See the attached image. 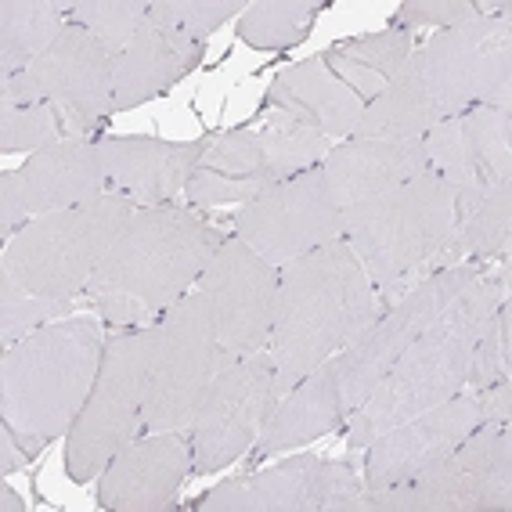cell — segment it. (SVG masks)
I'll return each instance as SVG.
<instances>
[{
    "mask_svg": "<svg viewBox=\"0 0 512 512\" xmlns=\"http://www.w3.org/2000/svg\"><path fill=\"white\" fill-rule=\"evenodd\" d=\"M228 231L192 206H145L119 228L87 282V303L109 329L159 325L199 285Z\"/></svg>",
    "mask_w": 512,
    "mask_h": 512,
    "instance_id": "6da1fadb",
    "label": "cell"
},
{
    "mask_svg": "<svg viewBox=\"0 0 512 512\" xmlns=\"http://www.w3.org/2000/svg\"><path fill=\"white\" fill-rule=\"evenodd\" d=\"M509 300V253L502 256V267L494 275L484 267L466 289L444 307L430 329L408 343L394 368L383 375L368 401L343 422L347 448L365 451L379 433L394 430L415 415L430 412L451 397L466 394V375L473 361V347L480 332L494 321V311Z\"/></svg>",
    "mask_w": 512,
    "mask_h": 512,
    "instance_id": "7a4b0ae2",
    "label": "cell"
},
{
    "mask_svg": "<svg viewBox=\"0 0 512 512\" xmlns=\"http://www.w3.org/2000/svg\"><path fill=\"white\" fill-rule=\"evenodd\" d=\"M383 307L386 303L343 238L285 267L267 347L275 361L278 397L339 350H347Z\"/></svg>",
    "mask_w": 512,
    "mask_h": 512,
    "instance_id": "3957f363",
    "label": "cell"
},
{
    "mask_svg": "<svg viewBox=\"0 0 512 512\" xmlns=\"http://www.w3.org/2000/svg\"><path fill=\"white\" fill-rule=\"evenodd\" d=\"M105 354V329L94 314H69L22 336L0 361V422L40 451L65 437L87 404Z\"/></svg>",
    "mask_w": 512,
    "mask_h": 512,
    "instance_id": "277c9868",
    "label": "cell"
},
{
    "mask_svg": "<svg viewBox=\"0 0 512 512\" xmlns=\"http://www.w3.org/2000/svg\"><path fill=\"white\" fill-rule=\"evenodd\" d=\"M343 242L383 303L419 278L455 267V195L433 170L379 199L343 210Z\"/></svg>",
    "mask_w": 512,
    "mask_h": 512,
    "instance_id": "5b68a950",
    "label": "cell"
},
{
    "mask_svg": "<svg viewBox=\"0 0 512 512\" xmlns=\"http://www.w3.org/2000/svg\"><path fill=\"white\" fill-rule=\"evenodd\" d=\"M134 210L138 206L127 195L105 192L73 210L33 217L0 249V303L22 296H44V300L83 296L105 249L134 217Z\"/></svg>",
    "mask_w": 512,
    "mask_h": 512,
    "instance_id": "8992f818",
    "label": "cell"
},
{
    "mask_svg": "<svg viewBox=\"0 0 512 512\" xmlns=\"http://www.w3.org/2000/svg\"><path fill=\"white\" fill-rule=\"evenodd\" d=\"M156 354V325L112 329L105 336L98 379L65 433V476L73 484H94L130 440L145 433L148 372Z\"/></svg>",
    "mask_w": 512,
    "mask_h": 512,
    "instance_id": "52a82bcc",
    "label": "cell"
},
{
    "mask_svg": "<svg viewBox=\"0 0 512 512\" xmlns=\"http://www.w3.org/2000/svg\"><path fill=\"white\" fill-rule=\"evenodd\" d=\"M329 138L293 127H235L206 138L199 166L184 184V206H246L260 192L314 170L329 156Z\"/></svg>",
    "mask_w": 512,
    "mask_h": 512,
    "instance_id": "ba28073f",
    "label": "cell"
},
{
    "mask_svg": "<svg viewBox=\"0 0 512 512\" xmlns=\"http://www.w3.org/2000/svg\"><path fill=\"white\" fill-rule=\"evenodd\" d=\"M415 51L440 119L512 109V11L473 15L462 26L433 33Z\"/></svg>",
    "mask_w": 512,
    "mask_h": 512,
    "instance_id": "9c48e42d",
    "label": "cell"
},
{
    "mask_svg": "<svg viewBox=\"0 0 512 512\" xmlns=\"http://www.w3.org/2000/svg\"><path fill=\"white\" fill-rule=\"evenodd\" d=\"M235 357L220 347L210 303L199 289L177 300L156 325V354L148 372L145 433L188 430L195 408L217 372Z\"/></svg>",
    "mask_w": 512,
    "mask_h": 512,
    "instance_id": "30bf717a",
    "label": "cell"
},
{
    "mask_svg": "<svg viewBox=\"0 0 512 512\" xmlns=\"http://www.w3.org/2000/svg\"><path fill=\"white\" fill-rule=\"evenodd\" d=\"M55 105L69 138H101L112 116V55L83 26H69L37 62L0 83V109Z\"/></svg>",
    "mask_w": 512,
    "mask_h": 512,
    "instance_id": "8fae6325",
    "label": "cell"
},
{
    "mask_svg": "<svg viewBox=\"0 0 512 512\" xmlns=\"http://www.w3.org/2000/svg\"><path fill=\"white\" fill-rule=\"evenodd\" d=\"M484 267L491 264H455L444 271L419 278L408 285L394 303H386L379 318L368 325L361 336L350 343L347 350L336 354V372H339V394H343V412L350 415L368 401L375 386L383 383V375L394 368L397 357L408 350L422 329H430L433 321L444 314L451 300H455L466 282H473Z\"/></svg>",
    "mask_w": 512,
    "mask_h": 512,
    "instance_id": "7c38bea8",
    "label": "cell"
},
{
    "mask_svg": "<svg viewBox=\"0 0 512 512\" xmlns=\"http://www.w3.org/2000/svg\"><path fill=\"white\" fill-rule=\"evenodd\" d=\"M278 401L275 361L267 350L224 365L188 422L192 476L228 469L256 444V433Z\"/></svg>",
    "mask_w": 512,
    "mask_h": 512,
    "instance_id": "4fadbf2b",
    "label": "cell"
},
{
    "mask_svg": "<svg viewBox=\"0 0 512 512\" xmlns=\"http://www.w3.org/2000/svg\"><path fill=\"white\" fill-rule=\"evenodd\" d=\"M231 235L256 249L271 267L285 271L300 256L343 238V210L332 199L321 166H314L238 206Z\"/></svg>",
    "mask_w": 512,
    "mask_h": 512,
    "instance_id": "5bb4252c",
    "label": "cell"
},
{
    "mask_svg": "<svg viewBox=\"0 0 512 512\" xmlns=\"http://www.w3.org/2000/svg\"><path fill=\"white\" fill-rule=\"evenodd\" d=\"M404 484L412 487V512H509L512 422H480Z\"/></svg>",
    "mask_w": 512,
    "mask_h": 512,
    "instance_id": "9a60e30c",
    "label": "cell"
},
{
    "mask_svg": "<svg viewBox=\"0 0 512 512\" xmlns=\"http://www.w3.org/2000/svg\"><path fill=\"white\" fill-rule=\"evenodd\" d=\"M278 282H282V271L231 231L202 271L195 289L210 303L220 347L235 361L271 347Z\"/></svg>",
    "mask_w": 512,
    "mask_h": 512,
    "instance_id": "2e32d148",
    "label": "cell"
},
{
    "mask_svg": "<svg viewBox=\"0 0 512 512\" xmlns=\"http://www.w3.org/2000/svg\"><path fill=\"white\" fill-rule=\"evenodd\" d=\"M430 170L455 195V213L469 210L512 177V109H473L440 119L422 138Z\"/></svg>",
    "mask_w": 512,
    "mask_h": 512,
    "instance_id": "e0dca14e",
    "label": "cell"
},
{
    "mask_svg": "<svg viewBox=\"0 0 512 512\" xmlns=\"http://www.w3.org/2000/svg\"><path fill=\"white\" fill-rule=\"evenodd\" d=\"M192 476L188 430L141 433L101 469L94 498L105 512H170Z\"/></svg>",
    "mask_w": 512,
    "mask_h": 512,
    "instance_id": "ac0fdd59",
    "label": "cell"
},
{
    "mask_svg": "<svg viewBox=\"0 0 512 512\" xmlns=\"http://www.w3.org/2000/svg\"><path fill=\"white\" fill-rule=\"evenodd\" d=\"M206 152L199 141H166L152 134H101L98 156L105 170V188L127 195L138 210L145 206H174L184 184Z\"/></svg>",
    "mask_w": 512,
    "mask_h": 512,
    "instance_id": "d6986e66",
    "label": "cell"
},
{
    "mask_svg": "<svg viewBox=\"0 0 512 512\" xmlns=\"http://www.w3.org/2000/svg\"><path fill=\"white\" fill-rule=\"evenodd\" d=\"M476 426H480V419H476L473 394L451 397V401L437 404L430 412H422L415 419L394 426V430L379 433L365 448L361 480H365L368 491L404 484L419 469L430 466L433 458H440L444 451L462 444Z\"/></svg>",
    "mask_w": 512,
    "mask_h": 512,
    "instance_id": "ffe728a7",
    "label": "cell"
},
{
    "mask_svg": "<svg viewBox=\"0 0 512 512\" xmlns=\"http://www.w3.org/2000/svg\"><path fill=\"white\" fill-rule=\"evenodd\" d=\"M365 101L329 73L321 55L289 65L271 80L260 116L271 127L314 130L321 138H350Z\"/></svg>",
    "mask_w": 512,
    "mask_h": 512,
    "instance_id": "44dd1931",
    "label": "cell"
},
{
    "mask_svg": "<svg viewBox=\"0 0 512 512\" xmlns=\"http://www.w3.org/2000/svg\"><path fill=\"white\" fill-rule=\"evenodd\" d=\"M430 170L422 141H386V138H343L329 148L321 174L329 184L339 210L357 202L379 199L401 184L415 181Z\"/></svg>",
    "mask_w": 512,
    "mask_h": 512,
    "instance_id": "7402d4cb",
    "label": "cell"
},
{
    "mask_svg": "<svg viewBox=\"0 0 512 512\" xmlns=\"http://www.w3.org/2000/svg\"><path fill=\"white\" fill-rule=\"evenodd\" d=\"M343 422H347V412H343V394H339L336 357H329L311 375H303L289 394L278 397L267 422L256 433L249 458L264 462V458L285 455V451L307 448L325 433L339 430Z\"/></svg>",
    "mask_w": 512,
    "mask_h": 512,
    "instance_id": "603a6c76",
    "label": "cell"
},
{
    "mask_svg": "<svg viewBox=\"0 0 512 512\" xmlns=\"http://www.w3.org/2000/svg\"><path fill=\"white\" fill-rule=\"evenodd\" d=\"M202 58H206V44L145 22L134 44L112 58V116L170 94L184 76L199 69Z\"/></svg>",
    "mask_w": 512,
    "mask_h": 512,
    "instance_id": "cb8c5ba5",
    "label": "cell"
},
{
    "mask_svg": "<svg viewBox=\"0 0 512 512\" xmlns=\"http://www.w3.org/2000/svg\"><path fill=\"white\" fill-rule=\"evenodd\" d=\"M15 184L26 202L29 217L73 210L83 202L105 195V170H101L98 141L69 138L44 148L37 156H26V163L15 170Z\"/></svg>",
    "mask_w": 512,
    "mask_h": 512,
    "instance_id": "d4e9b609",
    "label": "cell"
},
{
    "mask_svg": "<svg viewBox=\"0 0 512 512\" xmlns=\"http://www.w3.org/2000/svg\"><path fill=\"white\" fill-rule=\"evenodd\" d=\"M318 455L285 458L260 473L235 476L195 498V512H314L318 509Z\"/></svg>",
    "mask_w": 512,
    "mask_h": 512,
    "instance_id": "484cf974",
    "label": "cell"
},
{
    "mask_svg": "<svg viewBox=\"0 0 512 512\" xmlns=\"http://www.w3.org/2000/svg\"><path fill=\"white\" fill-rule=\"evenodd\" d=\"M440 123L430 91L422 83L419 51L408 55L401 73L386 83V91L361 109V119L350 138H386V141H422Z\"/></svg>",
    "mask_w": 512,
    "mask_h": 512,
    "instance_id": "4316f807",
    "label": "cell"
},
{
    "mask_svg": "<svg viewBox=\"0 0 512 512\" xmlns=\"http://www.w3.org/2000/svg\"><path fill=\"white\" fill-rule=\"evenodd\" d=\"M415 51V33L408 29H379L368 37L339 40V44L321 51V62L329 65V73L336 76L343 87L357 94V98L372 101L386 91V83L401 73V65Z\"/></svg>",
    "mask_w": 512,
    "mask_h": 512,
    "instance_id": "83f0119b",
    "label": "cell"
},
{
    "mask_svg": "<svg viewBox=\"0 0 512 512\" xmlns=\"http://www.w3.org/2000/svg\"><path fill=\"white\" fill-rule=\"evenodd\" d=\"M73 26V0H4L0 4V83L19 76Z\"/></svg>",
    "mask_w": 512,
    "mask_h": 512,
    "instance_id": "f1b7e54d",
    "label": "cell"
},
{
    "mask_svg": "<svg viewBox=\"0 0 512 512\" xmlns=\"http://www.w3.org/2000/svg\"><path fill=\"white\" fill-rule=\"evenodd\" d=\"M512 242V177L455 213V256L458 264H494L509 253Z\"/></svg>",
    "mask_w": 512,
    "mask_h": 512,
    "instance_id": "f546056e",
    "label": "cell"
},
{
    "mask_svg": "<svg viewBox=\"0 0 512 512\" xmlns=\"http://www.w3.org/2000/svg\"><path fill=\"white\" fill-rule=\"evenodd\" d=\"M321 4L314 0H253L235 22L238 40L253 51H289L311 37Z\"/></svg>",
    "mask_w": 512,
    "mask_h": 512,
    "instance_id": "4dcf8cb0",
    "label": "cell"
},
{
    "mask_svg": "<svg viewBox=\"0 0 512 512\" xmlns=\"http://www.w3.org/2000/svg\"><path fill=\"white\" fill-rule=\"evenodd\" d=\"M148 8L145 0H73V26H83L116 58L145 29Z\"/></svg>",
    "mask_w": 512,
    "mask_h": 512,
    "instance_id": "1f68e13d",
    "label": "cell"
},
{
    "mask_svg": "<svg viewBox=\"0 0 512 512\" xmlns=\"http://www.w3.org/2000/svg\"><path fill=\"white\" fill-rule=\"evenodd\" d=\"M246 0H156L148 8V22L184 40L206 44L220 26L242 19Z\"/></svg>",
    "mask_w": 512,
    "mask_h": 512,
    "instance_id": "d6a6232c",
    "label": "cell"
},
{
    "mask_svg": "<svg viewBox=\"0 0 512 512\" xmlns=\"http://www.w3.org/2000/svg\"><path fill=\"white\" fill-rule=\"evenodd\" d=\"M58 141H69V130L55 105L0 109V152L4 156H37Z\"/></svg>",
    "mask_w": 512,
    "mask_h": 512,
    "instance_id": "836d02e7",
    "label": "cell"
},
{
    "mask_svg": "<svg viewBox=\"0 0 512 512\" xmlns=\"http://www.w3.org/2000/svg\"><path fill=\"white\" fill-rule=\"evenodd\" d=\"M512 375V303L502 300V307L494 311V321L480 332L473 347V361H469L466 375V394L487 390L498 379Z\"/></svg>",
    "mask_w": 512,
    "mask_h": 512,
    "instance_id": "e575fe53",
    "label": "cell"
},
{
    "mask_svg": "<svg viewBox=\"0 0 512 512\" xmlns=\"http://www.w3.org/2000/svg\"><path fill=\"white\" fill-rule=\"evenodd\" d=\"M76 300H44V296H22V300L0 303V343L4 350L15 347L22 336L44 329L51 321H62L69 314H80Z\"/></svg>",
    "mask_w": 512,
    "mask_h": 512,
    "instance_id": "d590c367",
    "label": "cell"
},
{
    "mask_svg": "<svg viewBox=\"0 0 512 512\" xmlns=\"http://www.w3.org/2000/svg\"><path fill=\"white\" fill-rule=\"evenodd\" d=\"M473 15H480V0H408L394 11L390 29H455L462 22H469Z\"/></svg>",
    "mask_w": 512,
    "mask_h": 512,
    "instance_id": "8d00e7d4",
    "label": "cell"
},
{
    "mask_svg": "<svg viewBox=\"0 0 512 512\" xmlns=\"http://www.w3.org/2000/svg\"><path fill=\"white\" fill-rule=\"evenodd\" d=\"M29 210L19 195V184H15V170H4L0 174V249L8 246L11 238L19 235L29 224Z\"/></svg>",
    "mask_w": 512,
    "mask_h": 512,
    "instance_id": "74e56055",
    "label": "cell"
},
{
    "mask_svg": "<svg viewBox=\"0 0 512 512\" xmlns=\"http://www.w3.org/2000/svg\"><path fill=\"white\" fill-rule=\"evenodd\" d=\"M473 404H476V419L480 422H502V426H509L512 422V375L509 379H498V383L487 386V390H476Z\"/></svg>",
    "mask_w": 512,
    "mask_h": 512,
    "instance_id": "f35d334b",
    "label": "cell"
},
{
    "mask_svg": "<svg viewBox=\"0 0 512 512\" xmlns=\"http://www.w3.org/2000/svg\"><path fill=\"white\" fill-rule=\"evenodd\" d=\"M33 458H37V451L26 448L19 440V433L0 422V476L8 480V476L22 473V469L33 466Z\"/></svg>",
    "mask_w": 512,
    "mask_h": 512,
    "instance_id": "ab89813d",
    "label": "cell"
},
{
    "mask_svg": "<svg viewBox=\"0 0 512 512\" xmlns=\"http://www.w3.org/2000/svg\"><path fill=\"white\" fill-rule=\"evenodd\" d=\"M0 509L4 512H26V498H19V494H15V487H0Z\"/></svg>",
    "mask_w": 512,
    "mask_h": 512,
    "instance_id": "60d3db41",
    "label": "cell"
}]
</instances>
